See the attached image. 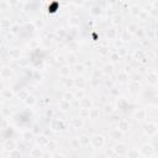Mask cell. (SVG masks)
I'll return each instance as SVG.
<instances>
[{
  "label": "cell",
  "mask_w": 158,
  "mask_h": 158,
  "mask_svg": "<svg viewBox=\"0 0 158 158\" xmlns=\"http://www.w3.org/2000/svg\"><path fill=\"white\" fill-rule=\"evenodd\" d=\"M157 124L156 122H148L146 126H145V133L146 135H148V136H154L157 133Z\"/></svg>",
  "instance_id": "3"
},
{
  "label": "cell",
  "mask_w": 158,
  "mask_h": 158,
  "mask_svg": "<svg viewBox=\"0 0 158 158\" xmlns=\"http://www.w3.org/2000/svg\"><path fill=\"white\" fill-rule=\"evenodd\" d=\"M48 141H49V139L47 137V136H45V135H41V136H38V137L36 139V142L40 145V147H42V146H47Z\"/></svg>",
  "instance_id": "18"
},
{
  "label": "cell",
  "mask_w": 158,
  "mask_h": 158,
  "mask_svg": "<svg viewBox=\"0 0 158 158\" xmlns=\"http://www.w3.org/2000/svg\"><path fill=\"white\" fill-rule=\"evenodd\" d=\"M84 125V121L82 118H76V119H72V126L74 129H80L82 126Z\"/></svg>",
  "instance_id": "20"
},
{
  "label": "cell",
  "mask_w": 158,
  "mask_h": 158,
  "mask_svg": "<svg viewBox=\"0 0 158 158\" xmlns=\"http://www.w3.org/2000/svg\"><path fill=\"white\" fill-rule=\"evenodd\" d=\"M69 25H72V26H77V25H79V20H78V17H70V20H69Z\"/></svg>",
  "instance_id": "41"
},
{
  "label": "cell",
  "mask_w": 158,
  "mask_h": 158,
  "mask_svg": "<svg viewBox=\"0 0 158 158\" xmlns=\"http://www.w3.org/2000/svg\"><path fill=\"white\" fill-rule=\"evenodd\" d=\"M100 52H101V53H103V55H105V53H106V52H108V51H106V48H101V49H100Z\"/></svg>",
  "instance_id": "54"
},
{
  "label": "cell",
  "mask_w": 158,
  "mask_h": 158,
  "mask_svg": "<svg viewBox=\"0 0 158 158\" xmlns=\"http://www.w3.org/2000/svg\"><path fill=\"white\" fill-rule=\"evenodd\" d=\"M7 126V121L5 118H0V129H5Z\"/></svg>",
  "instance_id": "43"
},
{
  "label": "cell",
  "mask_w": 158,
  "mask_h": 158,
  "mask_svg": "<svg viewBox=\"0 0 158 158\" xmlns=\"http://www.w3.org/2000/svg\"><path fill=\"white\" fill-rule=\"evenodd\" d=\"M13 97H14V93L10 90V89H4V90H1V98H3V99L10 100V99H13Z\"/></svg>",
  "instance_id": "21"
},
{
  "label": "cell",
  "mask_w": 158,
  "mask_h": 158,
  "mask_svg": "<svg viewBox=\"0 0 158 158\" xmlns=\"http://www.w3.org/2000/svg\"><path fill=\"white\" fill-rule=\"evenodd\" d=\"M130 38H131V35L127 32V31H124L122 35H121V40L124 42H127V41H130Z\"/></svg>",
  "instance_id": "37"
},
{
  "label": "cell",
  "mask_w": 158,
  "mask_h": 158,
  "mask_svg": "<svg viewBox=\"0 0 158 158\" xmlns=\"http://www.w3.org/2000/svg\"><path fill=\"white\" fill-rule=\"evenodd\" d=\"M59 76L63 77V78H67L70 76V67L69 66H62L61 69H59Z\"/></svg>",
  "instance_id": "15"
},
{
  "label": "cell",
  "mask_w": 158,
  "mask_h": 158,
  "mask_svg": "<svg viewBox=\"0 0 158 158\" xmlns=\"http://www.w3.org/2000/svg\"><path fill=\"white\" fill-rule=\"evenodd\" d=\"M51 127L52 130H55V131H58V130H63V129H66V124L63 122L62 120H53L52 121V125H51Z\"/></svg>",
  "instance_id": "6"
},
{
  "label": "cell",
  "mask_w": 158,
  "mask_h": 158,
  "mask_svg": "<svg viewBox=\"0 0 158 158\" xmlns=\"http://www.w3.org/2000/svg\"><path fill=\"white\" fill-rule=\"evenodd\" d=\"M78 140H79V143H80L82 147L83 146H88L90 143V137H89L88 135H82V136H79Z\"/></svg>",
  "instance_id": "19"
},
{
  "label": "cell",
  "mask_w": 158,
  "mask_h": 158,
  "mask_svg": "<svg viewBox=\"0 0 158 158\" xmlns=\"http://www.w3.org/2000/svg\"><path fill=\"white\" fill-rule=\"evenodd\" d=\"M36 26H37V27H42V22H41V21H37V22H36Z\"/></svg>",
  "instance_id": "55"
},
{
  "label": "cell",
  "mask_w": 158,
  "mask_h": 158,
  "mask_svg": "<svg viewBox=\"0 0 158 158\" xmlns=\"http://www.w3.org/2000/svg\"><path fill=\"white\" fill-rule=\"evenodd\" d=\"M116 53H118L120 57H121V56H125V55H126V49H125V48H120V49L116 52Z\"/></svg>",
  "instance_id": "50"
},
{
  "label": "cell",
  "mask_w": 158,
  "mask_h": 158,
  "mask_svg": "<svg viewBox=\"0 0 158 158\" xmlns=\"http://www.w3.org/2000/svg\"><path fill=\"white\" fill-rule=\"evenodd\" d=\"M87 66H89V67L93 66V62H91V61H87L85 63H84V67H87Z\"/></svg>",
  "instance_id": "52"
},
{
  "label": "cell",
  "mask_w": 158,
  "mask_h": 158,
  "mask_svg": "<svg viewBox=\"0 0 158 158\" xmlns=\"http://www.w3.org/2000/svg\"><path fill=\"white\" fill-rule=\"evenodd\" d=\"M103 72L105 73V74H111V73L114 72V64L112 63H110V64H105L104 68H103Z\"/></svg>",
  "instance_id": "27"
},
{
  "label": "cell",
  "mask_w": 158,
  "mask_h": 158,
  "mask_svg": "<svg viewBox=\"0 0 158 158\" xmlns=\"http://www.w3.org/2000/svg\"><path fill=\"white\" fill-rule=\"evenodd\" d=\"M0 90H4V84H3V82H0Z\"/></svg>",
  "instance_id": "57"
},
{
  "label": "cell",
  "mask_w": 158,
  "mask_h": 158,
  "mask_svg": "<svg viewBox=\"0 0 158 158\" xmlns=\"http://www.w3.org/2000/svg\"><path fill=\"white\" fill-rule=\"evenodd\" d=\"M147 83L150 84L152 87H156L157 83H158V76L156 72H151L148 73V76H147Z\"/></svg>",
  "instance_id": "5"
},
{
  "label": "cell",
  "mask_w": 158,
  "mask_h": 158,
  "mask_svg": "<svg viewBox=\"0 0 158 158\" xmlns=\"http://www.w3.org/2000/svg\"><path fill=\"white\" fill-rule=\"evenodd\" d=\"M0 98H1V95H0ZM0 100H1V99H0Z\"/></svg>",
  "instance_id": "60"
},
{
  "label": "cell",
  "mask_w": 158,
  "mask_h": 158,
  "mask_svg": "<svg viewBox=\"0 0 158 158\" xmlns=\"http://www.w3.org/2000/svg\"><path fill=\"white\" fill-rule=\"evenodd\" d=\"M73 94H74V98L76 99H79V100H82V99L85 98V91H84L83 89H78L76 93H73Z\"/></svg>",
  "instance_id": "28"
},
{
  "label": "cell",
  "mask_w": 158,
  "mask_h": 158,
  "mask_svg": "<svg viewBox=\"0 0 158 158\" xmlns=\"http://www.w3.org/2000/svg\"><path fill=\"white\" fill-rule=\"evenodd\" d=\"M105 112H106V114H111L112 112V106H110V105H106V106H105Z\"/></svg>",
  "instance_id": "51"
},
{
  "label": "cell",
  "mask_w": 158,
  "mask_h": 158,
  "mask_svg": "<svg viewBox=\"0 0 158 158\" xmlns=\"http://www.w3.org/2000/svg\"><path fill=\"white\" fill-rule=\"evenodd\" d=\"M32 137H34L32 131H26V132H24V135H22V139H24L26 142L31 141V140H32Z\"/></svg>",
  "instance_id": "32"
},
{
  "label": "cell",
  "mask_w": 158,
  "mask_h": 158,
  "mask_svg": "<svg viewBox=\"0 0 158 158\" xmlns=\"http://www.w3.org/2000/svg\"><path fill=\"white\" fill-rule=\"evenodd\" d=\"M0 26L1 27H10V22L7 20H1L0 21Z\"/></svg>",
  "instance_id": "49"
},
{
  "label": "cell",
  "mask_w": 158,
  "mask_h": 158,
  "mask_svg": "<svg viewBox=\"0 0 158 158\" xmlns=\"http://www.w3.org/2000/svg\"><path fill=\"white\" fill-rule=\"evenodd\" d=\"M129 80V74L126 72H119L118 74V82L119 83H126Z\"/></svg>",
  "instance_id": "23"
},
{
  "label": "cell",
  "mask_w": 158,
  "mask_h": 158,
  "mask_svg": "<svg viewBox=\"0 0 158 158\" xmlns=\"http://www.w3.org/2000/svg\"><path fill=\"white\" fill-rule=\"evenodd\" d=\"M120 56L118 55V53H111V56H110V59H111V62L112 63H118L119 61H120Z\"/></svg>",
  "instance_id": "39"
},
{
  "label": "cell",
  "mask_w": 158,
  "mask_h": 158,
  "mask_svg": "<svg viewBox=\"0 0 158 158\" xmlns=\"http://www.w3.org/2000/svg\"><path fill=\"white\" fill-rule=\"evenodd\" d=\"M111 94H112V95H118V90L115 89V88H112V90H111Z\"/></svg>",
  "instance_id": "53"
},
{
  "label": "cell",
  "mask_w": 158,
  "mask_h": 158,
  "mask_svg": "<svg viewBox=\"0 0 158 158\" xmlns=\"http://www.w3.org/2000/svg\"><path fill=\"white\" fill-rule=\"evenodd\" d=\"M10 158H21L20 150H14V151L10 152Z\"/></svg>",
  "instance_id": "35"
},
{
  "label": "cell",
  "mask_w": 158,
  "mask_h": 158,
  "mask_svg": "<svg viewBox=\"0 0 158 158\" xmlns=\"http://www.w3.org/2000/svg\"><path fill=\"white\" fill-rule=\"evenodd\" d=\"M73 98H74V94H73V93H66V94H64V98H63V99L67 100V101H69V100L73 99Z\"/></svg>",
  "instance_id": "46"
},
{
  "label": "cell",
  "mask_w": 158,
  "mask_h": 158,
  "mask_svg": "<svg viewBox=\"0 0 158 158\" xmlns=\"http://www.w3.org/2000/svg\"><path fill=\"white\" fill-rule=\"evenodd\" d=\"M64 84H66V87H67V88H72V87H74V79H70V80L64 79Z\"/></svg>",
  "instance_id": "44"
},
{
  "label": "cell",
  "mask_w": 158,
  "mask_h": 158,
  "mask_svg": "<svg viewBox=\"0 0 158 158\" xmlns=\"http://www.w3.org/2000/svg\"><path fill=\"white\" fill-rule=\"evenodd\" d=\"M0 61H1V57H0Z\"/></svg>",
  "instance_id": "59"
},
{
  "label": "cell",
  "mask_w": 158,
  "mask_h": 158,
  "mask_svg": "<svg viewBox=\"0 0 158 158\" xmlns=\"http://www.w3.org/2000/svg\"><path fill=\"white\" fill-rule=\"evenodd\" d=\"M79 105H80V108H82V109H87V110H89V109L91 108L93 103H91V100H90V99L84 98V99H82V100H80Z\"/></svg>",
  "instance_id": "17"
},
{
  "label": "cell",
  "mask_w": 158,
  "mask_h": 158,
  "mask_svg": "<svg viewBox=\"0 0 158 158\" xmlns=\"http://www.w3.org/2000/svg\"><path fill=\"white\" fill-rule=\"evenodd\" d=\"M133 116H135L136 120L141 121V120L146 119V116H147V110H145V109H139V110H136L135 114H133Z\"/></svg>",
  "instance_id": "11"
},
{
  "label": "cell",
  "mask_w": 158,
  "mask_h": 158,
  "mask_svg": "<svg viewBox=\"0 0 158 158\" xmlns=\"http://www.w3.org/2000/svg\"><path fill=\"white\" fill-rule=\"evenodd\" d=\"M126 153H127L129 158H140V152H139V150H136V148H131Z\"/></svg>",
  "instance_id": "24"
},
{
  "label": "cell",
  "mask_w": 158,
  "mask_h": 158,
  "mask_svg": "<svg viewBox=\"0 0 158 158\" xmlns=\"http://www.w3.org/2000/svg\"><path fill=\"white\" fill-rule=\"evenodd\" d=\"M122 137H124V133L121 131H119L118 129H115L110 132V139L114 140V141H120Z\"/></svg>",
  "instance_id": "12"
},
{
  "label": "cell",
  "mask_w": 158,
  "mask_h": 158,
  "mask_svg": "<svg viewBox=\"0 0 158 158\" xmlns=\"http://www.w3.org/2000/svg\"><path fill=\"white\" fill-rule=\"evenodd\" d=\"M46 147H48V150L53 151V150H56V148H57V142H56V141H51V140H49Z\"/></svg>",
  "instance_id": "36"
},
{
  "label": "cell",
  "mask_w": 158,
  "mask_h": 158,
  "mask_svg": "<svg viewBox=\"0 0 158 158\" xmlns=\"http://www.w3.org/2000/svg\"><path fill=\"white\" fill-rule=\"evenodd\" d=\"M58 108H59V110H61L62 112H67V111L70 109V103L67 101V100H64V99H62V100L58 103Z\"/></svg>",
  "instance_id": "10"
},
{
  "label": "cell",
  "mask_w": 158,
  "mask_h": 158,
  "mask_svg": "<svg viewBox=\"0 0 158 158\" xmlns=\"http://www.w3.org/2000/svg\"><path fill=\"white\" fill-rule=\"evenodd\" d=\"M142 87H141V84L139 82H132L130 84V93L133 94V95H136V94H139L141 91Z\"/></svg>",
  "instance_id": "8"
},
{
  "label": "cell",
  "mask_w": 158,
  "mask_h": 158,
  "mask_svg": "<svg viewBox=\"0 0 158 158\" xmlns=\"http://www.w3.org/2000/svg\"><path fill=\"white\" fill-rule=\"evenodd\" d=\"M153 153H154V148H153V146L150 145V143L143 145L141 147V150H140V154H142L145 157H151Z\"/></svg>",
  "instance_id": "2"
},
{
  "label": "cell",
  "mask_w": 158,
  "mask_h": 158,
  "mask_svg": "<svg viewBox=\"0 0 158 158\" xmlns=\"http://www.w3.org/2000/svg\"><path fill=\"white\" fill-rule=\"evenodd\" d=\"M28 95H30V93H28L27 90H20V93L17 94V98H19L20 100L25 101V100L28 98Z\"/></svg>",
  "instance_id": "25"
},
{
  "label": "cell",
  "mask_w": 158,
  "mask_h": 158,
  "mask_svg": "<svg viewBox=\"0 0 158 158\" xmlns=\"http://www.w3.org/2000/svg\"><path fill=\"white\" fill-rule=\"evenodd\" d=\"M131 10H132L131 13H132L135 16H139V15L141 14V9H140V7H137V6H132V9H131Z\"/></svg>",
  "instance_id": "42"
},
{
  "label": "cell",
  "mask_w": 158,
  "mask_h": 158,
  "mask_svg": "<svg viewBox=\"0 0 158 158\" xmlns=\"http://www.w3.org/2000/svg\"><path fill=\"white\" fill-rule=\"evenodd\" d=\"M85 70V67H84V64H76V72L78 73V74H82V73Z\"/></svg>",
  "instance_id": "38"
},
{
  "label": "cell",
  "mask_w": 158,
  "mask_h": 158,
  "mask_svg": "<svg viewBox=\"0 0 158 158\" xmlns=\"http://www.w3.org/2000/svg\"><path fill=\"white\" fill-rule=\"evenodd\" d=\"M100 13H101V9L98 7V6H95V7L91 9V14H94V15H99Z\"/></svg>",
  "instance_id": "48"
},
{
  "label": "cell",
  "mask_w": 158,
  "mask_h": 158,
  "mask_svg": "<svg viewBox=\"0 0 158 158\" xmlns=\"http://www.w3.org/2000/svg\"><path fill=\"white\" fill-rule=\"evenodd\" d=\"M36 98L34 97V95H28V98L25 100V103H26V105H28V106H32V105H35L36 104Z\"/></svg>",
  "instance_id": "33"
},
{
  "label": "cell",
  "mask_w": 158,
  "mask_h": 158,
  "mask_svg": "<svg viewBox=\"0 0 158 158\" xmlns=\"http://www.w3.org/2000/svg\"><path fill=\"white\" fill-rule=\"evenodd\" d=\"M67 62L69 63V64H72V63H77V57L74 55H69L67 57Z\"/></svg>",
  "instance_id": "40"
},
{
  "label": "cell",
  "mask_w": 158,
  "mask_h": 158,
  "mask_svg": "<svg viewBox=\"0 0 158 158\" xmlns=\"http://www.w3.org/2000/svg\"><path fill=\"white\" fill-rule=\"evenodd\" d=\"M9 56L11 57L13 59H19L20 56H21V52H20V49H17V48H11V49L9 51Z\"/></svg>",
  "instance_id": "22"
},
{
  "label": "cell",
  "mask_w": 158,
  "mask_h": 158,
  "mask_svg": "<svg viewBox=\"0 0 158 158\" xmlns=\"http://www.w3.org/2000/svg\"><path fill=\"white\" fill-rule=\"evenodd\" d=\"M79 115H80V118H82V119H83V118H85V116H89V110H87V109H82L80 112H79Z\"/></svg>",
  "instance_id": "45"
},
{
  "label": "cell",
  "mask_w": 158,
  "mask_h": 158,
  "mask_svg": "<svg viewBox=\"0 0 158 158\" xmlns=\"http://www.w3.org/2000/svg\"><path fill=\"white\" fill-rule=\"evenodd\" d=\"M139 30V27H137V25H136V24H130L129 26H127V28H126V31H127V32L131 35V34H136V31H137Z\"/></svg>",
  "instance_id": "30"
},
{
  "label": "cell",
  "mask_w": 158,
  "mask_h": 158,
  "mask_svg": "<svg viewBox=\"0 0 158 158\" xmlns=\"http://www.w3.org/2000/svg\"><path fill=\"white\" fill-rule=\"evenodd\" d=\"M112 25H115V26H118V25H120L121 22H122V17L120 16V15H115L114 17H112Z\"/></svg>",
  "instance_id": "34"
},
{
  "label": "cell",
  "mask_w": 158,
  "mask_h": 158,
  "mask_svg": "<svg viewBox=\"0 0 158 158\" xmlns=\"http://www.w3.org/2000/svg\"><path fill=\"white\" fill-rule=\"evenodd\" d=\"M129 129H130V124H129V121H126V120H121V121H119V125H118V130H119V131H121L122 133H125V132H127V131H129Z\"/></svg>",
  "instance_id": "9"
},
{
  "label": "cell",
  "mask_w": 158,
  "mask_h": 158,
  "mask_svg": "<svg viewBox=\"0 0 158 158\" xmlns=\"http://www.w3.org/2000/svg\"><path fill=\"white\" fill-rule=\"evenodd\" d=\"M104 158H108V157H104Z\"/></svg>",
  "instance_id": "61"
},
{
  "label": "cell",
  "mask_w": 158,
  "mask_h": 158,
  "mask_svg": "<svg viewBox=\"0 0 158 158\" xmlns=\"http://www.w3.org/2000/svg\"><path fill=\"white\" fill-rule=\"evenodd\" d=\"M4 148L6 151H10V152L14 151V150H16V142L13 141V140H6L5 143H4Z\"/></svg>",
  "instance_id": "14"
},
{
  "label": "cell",
  "mask_w": 158,
  "mask_h": 158,
  "mask_svg": "<svg viewBox=\"0 0 158 158\" xmlns=\"http://www.w3.org/2000/svg\"><path fill=\"white\" fill-rule=\"evenodd\" d=\"M116 35H118V32H116V30H115V28H109V30L106 31V36H108V38H110V40L116 38Z\"/></svg>",
  "instance_id": "29"
},
{
  "label": "cell",
  "mask_w": 158,
  "mask_h": 158,
  "mask_svg": "<svg viewBox=\"0 0 158 158\" xmlns=\"http://www.w3.org/2000/svg\"><path fill=\"white\" fill-rule=\"evenodd\" d=\"M70 147L72 148H74V150H78V148H80V143H79V140L78 139H72L70 140Z\"/></svg>",
  "instance_id": "31"
},
{
  "label": "cell",
  "mask_w": 158,
  "mask_h": 158,
  "mask_svg": "<svg viewBox=\"0 0 158 158\" xmlns=\"http://www.w3.org/2000/svg\"><path fill=\"white\" fill-rule=\"evenodd\" d=\"M85 85V80H84L82 77L80 78H77L74 79V87H78L79 89H83V87Z\"/></svg>",
  "instance_id": "26"
},
{
  "label": "cell",
  "mask_w": 158,
  "mask_h": 158,
  "mask_svg": "<svg viewBox=\"0 0 158 158\" xmlns=\"http://www.w3.org/2000/svg\"><path fill=\"white\" fill-rule=\"evenodd\" d=\"M112 150H114V152L116 154L122 156V154H125L126 152H127V145H126V143H116L114 146Z\"/></svg>",
  "instance_id": "4"
},
{
  "label": "cell",
  "mask_w": 158,
  "mask_h": 158,
  "mask_svg": "<svg viewBox=\"0 0 158 158\" xmlns=\"http://www.w3.org/2000/svg\"><path fill=\"white\" fill-rule=\"evenodd\" d=\"M99 116H100V110L99 109H97V108H90L89 109V118L90 119L97 120V119H99Z\"/></svg>",
  "instance_id": "16"
},
{
  "label": "cell",
  "mask_w": 158,
  "mask_h": 158,
  "mask_svg": "<svg viewBox=\"0 0 158 158\" xmlns=\"http://www.w3.org/2000/svg\"><path fill=\"white\" fill-rule=\"evenodd\" d=\"M90 145L95 148H101V147L105 145V139L103 135H94L90 139Z\"/></svg>",
  "instance_id": "1"
},
{
  "label": "cell",
  "mask_w": 158,
  "mask_h": 158,
  "mask_svg": "<svg viewBox=\"0 0 158 158\" xmlns=\"http://www.w3.org/2000/svg\"><path fill=\"white\" fill-rule=\"evenodd\" d=\"M53 158H63V156L62 154H55Z\"/></svg>",
  "instance_id": "56"
},
{
  "label": "cell",
  "mask_w": 158,
  "mask_h": 158,
  "mask_svg": "<svg viewBox=\"0 0 158 158\" xmlns=\"http://www.w3.org/2000/svg\"><path fill=\"white\" fill-rule=\"evenodd\" d=\"M7 7H9L7 1H0V10H6Z\"/></svg>",
  "instance_id": "47"
},
{
  "label": "cell",
  "mask_w": 158,
  "mask_h": 158,
  "mask_svg": "<svg viewBox=\"0 0 158 158\" xmlns=\"http://www.w3.org/2000/svg\"><path fill=\"white\" fill-rule=\"evenodd\" d=\"M13 76H14L13 69L9 68V67H4L1 69V72H0V77H1L3 79H9V78H11Z\"/></svg>",
  "instance_id": "7"
},
{
  "label": "cell",
  "mask_w": 158,
  "mask_h": 158,
  "mask_svg": "<svg viewBox=\"0 0 158 158\" xmlns=\"http://www.w3.org/2000/svg\"><path fill=\"white\" fill-rule=\"evenodd\" d=\"M6 37H7V40L10 41V40H11V38H13V34H10V35H7Z\"/></svg>",
  "instance_id": "58"
},
{
  "label": "cell",
  "mask_w": 158,
  "mask_h": 158,
  "mask_svg": "<svg viewBox=\"0 0 158 158\" xmlns=\"http://www.w3.org/2000/svg\"><path fill=\"white\" fill-rule=\"evenodd\" d=\"M42 150L38 148V147H34V148H31L30 150V156L31 158H41L42 157Z\"/></svg>",
  "instance_id": "13"
}]
</instances>
